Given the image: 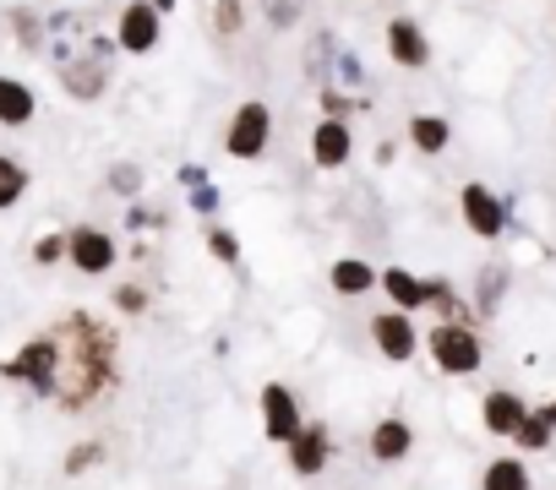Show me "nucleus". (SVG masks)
<instances>
[{
	"label": "nucleus",
	"instance_id": "f3484780",
	"mask_svg": "<svg viewBox=\"0 0 556 490\" xmlns=\"http://www.w3.org/2000/svg\"><path fill=\"white\" fill-rule=\"evenodd\" d=\"M34 120H39V93H34L23 77H0V126L23 131V126H34Z\"/></svg>",
	"mask_w": 556,
	"mask_h": 490
},
{
	"label": "nucleus",
	"instance_id": "412c9836",
	"mask_svg": "<svg viewBox=\"0 0 556 490\" xmlns=\"http://www.w3.org/2000/svg\"><path fill=\"white\" fill-rule=\"evenodd\" d=\"M480 490H529L523 457H491V463L480 468Z\"/></svg>",
	"mask_w": 556,
	"mask_h": 490
},
{
	"label": "nucleus",
	"instance_id": "0eeeda50",
	"mask_svg": "<svg viewBox=\"0 0 556 490\" xmlns=\"http://www.w3.org/2000/svg\"><path fill=\"white\" fill-rule=\"evenodd\" d=\"M333 452H339L333 425L306 414V425H301V430H295V441L285 447V463H290V474H295V479H317V474H328Z\"/></svg>",
	"mask_w": 556,
	"mask_h": 490
},
{
	"label": "nucleus",
	"instance_id": "c85d7f7f",
	"mask_svg": "<svg viewBox=\"0 0 556 490\" xmlns=\"http://www.w3.org/2000/svg\"><path fill=\"white\" fill-rule=\"evenodd\" d=\"M7 23H12V34H17V44H23V50H39V44H45V23H39L28 7H17Z\"/></svg>",
	"mask_w": 556,
	"mask_h": 490
},
{
	"label": "nucleus",
	"instance_id": "ddd939ff",
	"mask_svg": "<svg viewBox=\"0 0 556 490\" xmlns=\"http://www.w3.org/2000/svg\"><path fill=\"white\" fill-rule=\"evenodd\" d=\"M388 61L404 66V72H426L431 66V39L420 34L415 17H393L388 23Z\"/></svg>",
	"mask_w": 556,
	"mask_h": 490
},
{
	"label": "nucleus",
	"instance_id": "a878e982",
	"mask_svg": "<svg viewBox=\"0 0 556 490\" xmlns=\"http://www.w3.org/2000/svg\"><path fill=\"white\" fill-rule=\"evenodd\" d=\"M202 234H207V257H213L218 268H240V234H235L229 223H207Z\"/></svg>",
	"mask_w": 556,
	"mask_h": 490
},
{
	"label": "nucleus",
	"instance_id": "6e6552de",
	"mask_svg": "<svg viewBox=\"0 0 556 490\" xmlns=\"http://www.w3.org/2000/svg\"><path fill=\"white\" fill-rule=\"evenodd\" d=\"M366 338H371V349H377L388 365H409V360L420 354V327H415V317H404V311H377V317H366Z\"/></svg>",
	"mask_w": 556,
	"mask_h": 490
},
{
	"label": "nucleus",
	"instance_id": "2f4dec72",
	"mask_svg": "<svg viewBox=\"0 0 556 490\" xmlns=\"http://www.w3.org/2000/svg\"><path fill=\"white\" fill-rule=\"evenodd\" d=\"M496 300H502V268H485V273H480V306H475V311H480V317H491V311H496Z\"/></svg>",
	"mask_w": 556,
	"mask_h": 490
},
{
	"label": "nucleus",
	"instance_id": "aec40b11",
	"mask_svg": "<svg viewBox=\"0 0 556 490\" xmlns=\"http://www.w3.org/2000/svg\"><path fill=\"white\" fill-rule=\"evenodd\" d=\"M551 430H556V403L529 409V414H523V425L513 430V441H518L523 452H545V447H551Z\"/></svg>",
	"mask_w": 556,
	"mask_h": 490
},
{
	"label": "nucleus",
	"instance_id": "7c9ffc66",
	"mask_svg": "<svg viewBox=\"0 0 556 490\" xmlns=\"http://www.w3.org/2000/svg\"><path fill=\"white\" fill-rule=\"evenodd\" d=\"M317 104H323V120H350V115L361 109L344 88H323V93H317Z\"/></svg>",
	"mask_w": 556,
	"mask_h": 490
},
{
	"label": "nucleus",
	"instance_id": "72a5a7b5",
	"mask_svg": "<svg viewBox=\"0 0 556 490\" xmlns=\"http://www.w3.org/2000/svg\"><path fill=\"white\" fill-rule=\"evenodd\" d=\"M191 207H197L202 218H213V212H218V191H213V185H197V191H191Z\"/></svg>",
	"mask_w": 556,
	"mask_h": 490
},
{
	"label": "nucleus",
	"instance_id": "4be33fe9",
	"mask_svg": "<svg viewBox=\"0 0 556 490\" xmlns=\"http://www.w3.org/2000/svg\"><path fill=\"white\" fill-rule=\"evenodd\" d=\"M104 457H110V447H104L99 436H88V441H72V447H66V457H61V474H66V479H83V474H93Z\"/></svg>",
	"mask_w": 556,
	"mask_h": 490
},
{
	"label": "nucleus",
	"instance_id": "9d476101",
	"mask_svg": "<svg viewBox=\"0 0 556 490\" xmlns=\"http://www.w3.org/2000/svg\"><path fill=\"white\" fill-rule=\"evenodd\" d=\"M61 88L77 104H99L110 93V61H99V55H66L61 61Z\"/></svg>",
	"mask_w": 556,
	"mask_h": 490
},
{
	"label": "nucleus",
	"instance_id": "e433bc0d",
	"mask_svg": "<svg viewBox=\"0 0 556 490\" xmlns=\"http://www.w3.org/2000/svg\"><path fill=\"white\" fill-rule=\"evenodd\" d=\"M148 7H153V12H159V17H169V12H175V7H180V0H148Z\"/></svg>",
	"mask_w": 556,
	"mask_h": 490
},
{
	"label": "nucleus",
	"instance_id": "20e7f679",
	"mask_svg": "<svg viewBox=\"0 0 556 490\" xmlns=\"http://www.w3.org/2000/svg\"><path fill=\"white\" fill-rule=\"evenodd\" d=\"M267 147H273V104L240 99L229 126H224V153L235 164H256V158H267Z\"/></svg>",
	"mask_w": 556,
	"mask_h": 490
},
{
	"label": "nucleus",
	"instance_id": "b1692460",
	"mask_svg": "<svg viewBox=\"0 0 556 490\" xmlns=\"http://www.w3.org/2000/svg\"><path fill=\"white\" fill-rule=\"evenodd\" d=\"M142 185H148V175H142V164H131V158H115V164L104 169V191H115V196H126V202H137Z\"/></svg>",
	"mask_w": 556,
	"mask_h": 490
},
{
	"label": "nucleus",
	"instance_id": "dca6fc26",
	"mask_svg": "<svg viewBox=\"0 0 556 490\" xmlns=\"http://www.w3.org/2000/svg\"><path fill=\"white\" fill-rule=\"evenodd\" d=\"M523 414H529V403H523L518 392H507V387H491V392L480 398V425H485L491 436H513V430L523 425Z\"/></svg>",
	"mask_w": 556,
	"mask_h": 490
},
{
	"label": "nucleus",
	"instance_id": "f704fd0d",
	"mask_svg": "<svg viewBox=\"0 0 556 490\" xmlns=\"http://www.w3.org/2000/svg\"><path fill=\"white\" fill-rule=\"evenodd\" d=\"M0 180H34V175H28L17 158H7V153H0Z\"/></svg>",
	"mask_w": 556,
	"mask_h": 490
},
{
	"label": "nucleus",
	"instance_id": "c9c22d12",
	"mask_svg": "<svg viewBox=\"0 0 556 490\" xmlns=\"http://www.w3.org/2000/svg\"><path fill=\"white\" fill-rule=\"evenodd\" d=\"M339 77H344V82H361V61H355V55H339Z\"/></svg>",
	"mask_w": 556,
	"mask_h": 490
},
{
	"label": "nucleus",
	"instance_id": "1a4fd4ad",
	"mask_svg": "<svg viewBox=\"0 0 556 490\" xmlns=\"http://www.w3.org/2000/svg\"><path fill=\"white\" fill-rule=\"evenodd\" d=\"M164 44V17L148 7V0H126L115 17V50L126 55H153Z\"/></svg>",
	"mask_w": 556,
	"mask_h": 490
},
{
	"label": "nucleus",
	"instance_id": "4468645a",
	"mask_svg": "<svg viewBox=\"0 0 556 490\" xmlns=\"http://www.w3.org/2000/svg\"><path fill=\"white\" fill-rule=\"evenodd\" d=\"M366 452H371V463H404L409 452H415V425L404 420V414H388V420H377L371 425V436H366Z\"/></svg>",
	"mask_w": 556,
	"mask_h": 490
},
{
	"label": "nucleus",
	"instance_id": "cd10ccee",
	"mask_svg": "<svg viewBox=\"0 0 556 490\" xmlns=\"http://www.w3.org/2000/svg\"><path fill=\"white\" fill-rule=\"evenodd\" d=\"M110 306L126 317V322H137V317H148V306H153V295H148V284H137V279H126V284H115L110 289Z\"/></svg>",
	"mask_w": 556,
	"mask_h": 490
},
{
	"label": "nucleus",
	"instance_id": "393cba45",
	"mask_svg": "<svg viewBox=\"0 0 556 490\" xmlns=\"http://www.w3.org/2000/svg\"><path fill=\"white\" fill-rule=\"evenodd\" d=\"M256 12H262V23H267L273 34H290V28H301V17H306V0H256Z\"/></svg>",
	"mask_w": 556,
	"mask_h": 490
},
{
	"label": "nucleus",
	"instance_id": "f8f14e48",
	"mask_svg": "<svg viewBox=\"0 0 556 490\" xmlns=\"http://www.w3.org/2000/svg\"><path fill=\"white\" fill-rule=\"evenodd\" d=\"M350 153H355L350 120H317V126H312V164H317L323 175H339V169L350 164Z\"/></svg>",
	"mask_w": 556,
	"mask_h": 490
},
{
	"label": "nucleus",
	"instance_id": "2eb2a0df",
	"mask_svg": "<svg viewBox=\"0 0 556 490\" xmlns=\"http://www.w3.org/2000/svg\"><path fill=\"white\" fill-rule=\"evenodd\" d=\"M377 289L388 295V311H404V317L426 311V279L409 268H377Z\"/></svg>",
	"mask_w": 556,
	"mask_h": 490
},
{
	"label": "nucleus",
	"instance_id": "c756f323",
	"mask_svg": "<svg viewBox=\"0 0 556 490\" xmlns=\"http://www.w3.org/2000/svg\"><path fill=\"white\" fill-rule=\"evenodd\" d=\"M34 262H39V268L66 262V229H55V234H39V240H34Z\"/></svg>",
	"mask_w": 556,
	"mask_h": 490
},
{
	"label": "nucleus",
	"instance_id": "5701e85b",
	"mask_svg": "<svg viewBox=\"0 0 556 490\" xmlns=\"http://www.w3.org/2000/svg\"><path fill=\"white\" fill-rule=\"evenodd\" d=\"M409 142H415L420 153H442V147L453 142V126H447L442 115H415V120H409Z\"/></svg>",
	"mask_w": 556,
	"mask_h": 490
},
{
	"label": "nucleus",
	"instance_id": "473e14b6",
	"mask_svg": "<svg viewBox=\"0 0 556 490\" xmlns=\"http://www.w3.org/2000/svg\"><path fill=\"white\" fill-rule=\"evenodd\" d=\"M28 185H34V180H0V212H7V207H17Z\"/></svg>",
	"mask_w": 556,
	"mask_h": 490
},
{
	"label": "nucleus",
	"instance_id": "f257e3e1",
	"mask_svg": "<svg viewBox=\"0 0 556 490\" xmlns=\"http://www.w3.org/2000/svg\"><path fill=\"white\" fill-rule=\"evenodd\" d=\"M61 338V376L50 403L61 414H93L104 398L121 392L126 371H121V327L104 322L99 311H66L55 327Z\"/></svg>",
	"mask_w": 556,
	"mask_h": 490
},
{
	"label": "nucleus",
	"instance_id": "f03ea898",
	"mask_svg": "<svg viewBox=\"0 0 556 490\" xmlns=\"http://www.w3.org/2000/svg\"><path fill=\"white\" fill-rule=\"evenodd\" d=\"M55 376H61V338H55V333H39V338H28L17 354L0 360V382L28 387L34 398H50V392H55Z\"/></svg>",
	"mask_w": 556,
	"mask_h": 490
},
{
	"label": "nucleus",
	"instance_id": "6ab92c4d",
	"mask_svg": "<svg viewBox=\"0 0 556 490\" xmlns=\"http://www.w3.org/2000/svg\"><path fill=\"white\" fill-rule=\"evenodd\" d=\"M426 306L437 311V322H464V327L475 322V306H469L447 279H426Z\"/></svg>",
	"mask_w": 556,
	"mask_h": 490
},
{
	"label": "nucleus",
	"instance_id": "9b49d317",
	"mask_svg": "<svg viewBox=\"0 0 556 490\" xmlns=\"http://www.w3.org/2000/svg\"><path fill=\"white\" fill-rule=\"evenodd\" d=\"M458 212H464L469 234H480V240H496V234H502V223H507V212H502L496 191H491V185H480V180H469V185L458 191Z\"/></svg>",
	"mask_w": 556,
	"mask_h": 490
},
{
	"label": "nucleus",
	"instance_id": "bb28decb",
	"mask_svg": "<svg viewBox=\"0 0 556 490\" xmlns=\"http://www.w3.org/2000/svg\"><path fill=\"white\" fill-rule=\"evenodd\" d=\"M207 17H213V39L229 44V39L245 34V0H213V12H207Z\"/></svg>",
	"mask_w": 556,
	"mask_h": 490
},
{
	"label": "nucleus",
	"instance_id": "7ed1b4c3",
	"mask_svg": "<svg viewBox=\"0 0 556 490\" xmlns=\"http://www.w3.org/2000/svg\"><path fill=\"white\" fill-rule=\"evenodd\" d=\"M420 349L431 354V365H437L442 376H475V371L485 365V344H480V333L464 327V322H437V327L420 338Z\"/></svg>",
	"mask_w": 556,
	"mask_h": 490
},
{
	"label": "nucleus",
	"instance_id": "423d86ee",
	"mask_svg": "<svg viewBox=\"0 0 556 490\" xmlns=\"http://www.w3.org/2000/svg\"><path fill=\"white\" fill-rule=\"evenodd\" d=\"M66 262L83 279H110L121 268V240L99 223H77V229H66Z\"/></svg>",
	"mask_w": 556,
	"mask_h": 490
},
{
	"label": "nucleus",
	"instance_id": "a211bd4d",
	"mask_svg": "<svg viewBox=\"0 0 556 490\" xmlns=\"http://www.w3.org/2000/svg\"><path fill=\"white\" fill-rule=\"evenodd\" d=\"M328 284H333L339 300H361V295L377 289V268H371L366 257H339V262L328 268Z\"/></svg>",
	"mask_w": 556,
	"mask_h": 490
},
{
	"label": "nucleus",
	"instance_id": "39448f33",
	"mask_svg": "<svg viewBox=\"0 0 556 490\" xmlns=\"http://www.w3.org/2000/svg\"><path fill=\"white\" fill-rule=\"evenodd\" d=\"M256 420H262V441L267 447H290L295 430L306 425V403L290 382H262L256 392Z\"/></svg>",
	"mask_w": 556,
	"mask_h": 490
}]
</instances>
